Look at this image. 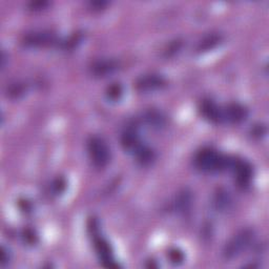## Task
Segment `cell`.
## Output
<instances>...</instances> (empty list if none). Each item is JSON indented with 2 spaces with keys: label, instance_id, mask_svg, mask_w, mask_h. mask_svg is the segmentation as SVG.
I'll list each match as a JSON object with an SVG mask.
<instances>
[{
  "label": "cell",
  "instance_id": "6da1fadb",
  "mask_svg": "<svg viewBox=\"0 0 269 269\" xmlns=\"http://www.w3.org/2000/svg\"><path fill=\"white\" fill-rule=\"evenodd\" d=\"M231 158L218 154L212 148H204L196 157L198 167L205 171H220L229 168Z\"/></svg>",
  "mask_w": 269,
  "mask_h": 269
},
{
  "label": "cell",
  "instance_id": "7a4b0ae2",
  "mask_svg": "<svg viewBox=\"0 0 269 269\" xmlns=\"http://www.w3.org/2000/svg\"><path fill=\"white\" fill-rule=\"evenodd\" d=\"M254 238V232L251 229H243L233 236L225 245L223 255L227 260L237 258L243 251L246 250Z\"/></svg>",
  "mask_w": 269,
  "mask_h": 269
},
{
  "label": "cell",
  "instance_id": "3957f363",
  "mask_svg": "<svg viewBox=\"0 0 269 269\" xmlns=\"http://www.w3.org/2000/svg\"><path fill=\"white\" fill-rule=\"evenodd\" d=\"M87 149L94 165L103 168L109 164L111 160V150L100 137H92L87 142Z\"/></svg>",
  "mask_w": 269,
  "mask_h": 269
},
{
  "label": "cell",
  "instance_id": "277c9868",
  "mask_svg": "<svg viewBox=\"0 0 269 269\" xmlns=\"http://www.w3.org/2000/svg\"><path fill=\"white\" fill-rule=\"evenodd\" d=\"M229 168L236 174V179L239 185L246 187L249 185L252 178V167L248 162L231 158Z\"/></svg>",
  "mask_w": 269,
  "mask_h": 269
},
{
  "label": "cell",
  "instance_id": "5b68a950",
  "mask_svg": "<svg viewBox=\"0 0 269 269\" xmlns=\"http://www.w3.org/2000/svg\"><path fill=\"white\" fill-rule=\"evenodd\" d=\"M23 41L29 46H43L54 44L56 42V36L54 33L49 31H35L26 35Z\"/></svg>",
  "mask_w": 269,
  "mask_h": 269
},
{
  "label": "cell",
  "instance_id": "8992f818",
  "mask_svg": "<svg viewBox=\"0 0 269 269\" xmlns=\"http://www.w3.org/2000/svg\"><path fill=\"white\" fill-rule=\"evenodd\" d=\"M165 85V80L163 77L156 74L143 75L137 80L136 86L141 92H149L161 88Z\"/></svg>",
  "mask_w": 269,
  "mask_h": 269
},
{
  "label": "cell",
  "instance_id": "52a82bcc",
  "mask_svg": "<svg viewBox=\"0 0 269 269\" xmlns=\"http://www.w3.org/2000/svg\"><path fill=\"white\" fill-rule=\"evenodd\" d=\"M201 113L209 121L215 123H223L224 122V112L218 105L210 101L206 100L201 105Z\"/></svg>",
  "mask_w": 269,
  "mask_h": 269
},
{
  "label": "cell",
  "instance_id": "ba28073f",
  "mask_svg": "<svg viewBox=\"0 0 269 269\" xmlns=\"http://www.w3.org/2000/svg\"><path fill=\"white\" fill-rule=\"evenodd\" d=\"M118 66V62L114 59H101L92 64L91 73L95 77H107L113 74Z\"/></svg>",
  "mask_w": 269,
  "mask_h": 269
},
{
  "label": "cell",
  "instance_id": "9c48e42d",
  "mask_svg": "<svg viewBox=\"0 0 269 269\" xmlns=\"http://www.w3.org/2000/svg\"><path fill=\"white\" fill-rule=\"evenodd\" d=\"M224 112V122L240 123L247 118V110L243 105L233 103L223 109Z\"/></svg>",
  "mask_w": 269,
  "mask_h": 269
},
{
  "label": "cell",
  "instance_id": "30bf717a",
  "mask_svg": "<svg viewBox=\"0 0 269 269\" xmlns=\"http://www.w3.org/2000/svg\"><path fill=\"white\" fill-rule=\"evenodd\" d=\"M95 247L98 252V255L100 260L105 263V265L109 267H116L117 265L113 264V254L109 243L103 240L102 238H96L95 239Z\"/></svg>",
  "mask_w": 269,
  "mask_h": 269
},
{
  "label": "cell",
  "instance_id": "8fae6325",
  "mask_svg": "<svg viewBox=\"0 0 269 269\" xmlns=\"http://www.w3.org/2000/svg\"><path fill=\"white\" fill-rule=\"evenodd\" d=\"M121 142L123 147L128 150V151H134L141 145L142 143L140 142V139H139V135L137 133L136 130L134 128H128L126 130L121 138Z\"/></svg>",
  "mask_w": 269,
  "mask_h": 269
},
{
  "label": "cell",
  "instance_id": "7c38bea8",
  "mask_svg": "<svg viewBox=\"0 0 269 269\" xmlns=\"http://www.w3.org/2000/svg\"><path fill=\"white\" fill-rule=\"evenodd\" d=\"M193 203V195L189 190H183L182 192L179 193V195L176 198V209H178V212L180 213H186L191 209Z\"/></svg>",
  "mask_w": 269,
  "mask_h": 269
},
{
  "label": "cell",
  "instance_id": "4fadbf2b",
  "mask_svg": "<svg viewBox=\"0 0 269 269\" xmlns=\"http://www.w3.org/2000/svg\"><path fill=\"white\" fill-rule=\"evenodd\" d=\"M214 205L220 212L228 209L231 205V197L229 193L224 189H219L214 198Z\"/></svg>",
  "mask_w": 269,
  "mask_h": 269
},
{
  "label": "cell",
  "instance_id": "5bb4252c",
  "mask_svg": "<svg viewBox=\"0 0 269 269\" xmlns=\"http://www.w3.org/2000/svg\"><path fill=\"white\" fill-rule=\"evenodd\" d=\"M134 155L137 157V160L141 163L142 165H148L155 159V154L154 151L151 150L149 147L141 144L135 151Z\"/></svg>",
  "mask_w": 269,
  "mask_h": 269
},
{
  "label": "cell",
  "instance_id": "9a60e30c",
  "mask_svg": "<svg viewBox=\"0 0 269 269\" xmlns=\"http://www.w3.org/2000/svg\"><path fill=\"white\" fill-rule=\"evenodd\" d=\"M145 119L149 125L156 128H160L164 126L165 124V118L160 112L158 111H149L145 115Z\"/></svg>",
  "mask_w": 269,
  "mask_h": 269
},
{
  "label": "cell",
  "instance_id": "2e32d148",
  "mask_svg": "<svg viewBox=\"0 0 269 269\" xmlns=\"http://www.w3.org/2000/svg\"><path fill=\"white\" fill-rule=\"evenodd\" d=\"M122 94H123V89L119 83H113L111 86H109L107 91L108 98L113 101L119 100L122 96Z\"/></svg>",
  "mask_w": 269,
  "mask_h": 269
},
{
  "label": "cell",
  "instance_id": "e0dca14e",
  "mask_svg": "<svg viewBox=\"0 0 269 269\" xmlns=\"http://www.w3.org/2000/svg\"><path fill=\"white\" fill-rule=\"evenodd\" d=\"M220 38L217 35H210V36L206 37L203 41H201L200 45H199V51H208L213 49L214 46L219 42Z\"/></svg>",
  "mask_w": 269,
  "mask_h": 269
},
{
  "label": "cell",
  "instance_id": "ac0fdd59",
  "mask_svg": "<svg viewBox=\"0 0 269 269\" xmlns=\"http://www.w3.org/2000/svg\"><path fill=\"white\" fill-rule=\"evenodd\" d=\"M26 92V86L22 83H13L8 87V95L12 98H19Z\"/></svg>",
  "mask_w": 269,
  "mask_h": 269
},
{
  "label": "cell",
  "instance_id": "d6986e66",
  "mask_svg": "<svg viewBox=\"0 0 269 269\" xmlns=\"http://www.w3.org/2000/svg\"><path fill=\"white\" fill-rule=\"evenodd\" d=\"M169 259L173 263H181L184 260V254L178 249H172L169 252Z\"/></svg>",
  "mask_w": 269,
  "mask_h": 269
},
{
  "label": "cell",
  "instance_id": "ffe728a7",
  "mask_svg": "<svg viewBox=\"0 0 269 269\" xmlns=\"http://www.w3.org/2000/svg\"><path fill=\"white\" fill-rule=\"evenodd\" d=\"M49 6V3L48 2H44V0H38V2H32L29 6L30 10L31 11H35V12H37V11H41L43 9H45L46 7Z\"/></svg>",
  "mask_w": 269,
  "mask_h": 269
},
{
  "label": "cell",
  "instance_id": "44dd1931",
  "mask_svg": "<svg viewBox=\"0 0 269 269\" xmlns=\"http://www.w3.org/2000/svg\"><path fill=\"white\" fill-rule=\"evenodd\" d=\"M65 180L62 179V178H58L55 182H54V191L57 193V194H61L64 190H65Z\"/></svg>",
  "mask_w": 269,
  "mask_h": 269
},
{
  "label": "cell",
  "instance_id": "7402d4cb",
  "mask_svg": "<svg viewBox=\"0 0 269 269\" xmlns=\"http://www.w3.org/2000/svg\"><path fill=\"white\" fill-rule=\"evenodd\" d=\"M23 238H25V240L28 242V243H35V239H36V236L34 235V233L31 231V230H26L25 232V236H23Z\"/></svg>",
  "mask_w": 269,
  "mask_h": 269
},
{
  "label": "cell",
  "instance_id": "603a6c76",
  "mask_svg": "<svg viewBox=\"0 0 269 269\" xmlns=\"http://www.w3.org/2000/svg\"><path fill=\"white\" fill-rule=\"evenodd\" d=\"M89 5L94 10H100L107 6L108 3L107 2H92Z\"/></svg>",
  "mask_w": 269,
  "mask_h": 269
},
{
  "label": "cell",
  "instance_id": "cb8c5ba5",
  "mask_svg": "<svg viewBox=\"0 0 269 269\" xmlns=\"http://www.w3.org/2000/svg\"><path fill=\"white\" fill-rule=\"evenodd\" d=\"M9 259H10V258H9V255H8V251L6 250L5 247H3V261H2L3 265H5L6 263H8Z\"/></svg>",
  "mask_w": 269,
  "mask_h": 269
}]
</instances>
